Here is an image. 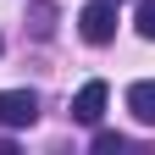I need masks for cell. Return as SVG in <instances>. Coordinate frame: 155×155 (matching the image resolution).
<instances>
[{"label": "cell", "mask_w": 155, "mask_h": 155, "mask_svg": "<svg viewBox=\"0 0 155 155\" xmlns=\"http://www.w3.org/2000/svg\"><path fill=\"white\" fill-rule=\"evenodd\" d=\"M133 144L122 139V133H94V155H127Z\"/></svg>", "instance_id": "obj_6"}, {"label": "cell", "mask_w": 155, "mask_h": 155, "mask_svg": "<svg viewBox=\"0 0 155 155\" xmlns=\"http://www.w3.org/2000/svg\"><path fill=\"white\" fill-rule=\"evenodd\" d=\"M0 50H6V39H0Z\"/></svg>", "instance_id": "obj_9"}, {"label": "cell", "mask_w": 155, "mask_h": 155, "mask_svg": "<svg viewBox=\"0 0 155 155\" xmlns=\"http://www.w3.org/2000/svg\"><path fill=\"white\" fill-rule=\"evenodd\" d=\"M127 111L139 116L144 127H155V78H139V83L127 89Z\"/></svg>", "instance_id": "obj_4"}, {"label": "cell", "mask_w": 155, "mask_h": 155, "mask_svg": "<svg viewBox=\"0 0 155 155\" xmlns=\"http://www.w3.org/2000/svg\"><path fill=\"white\" fill-rule=\"evenodd\" d=\"M78 33H83L89 45H111L116 39V6L111 0H89V6L78 11Z\"/></svg>", "instance_id": "obj_1"}, {"label": "cell", "mask_w": 155, "mask_h": 155, "mask_svg": "<svg viewBox=\"0 0 155 155\" xmlns=\"http://www.w3.org/2000/svg\"><path fill=\"white\" fill-rule=\"evenodd\" d=\"M139 33L155 39V0H139Z\"/></svg>", "instance_id": "obj_7"}, {"label": "cell", "mask_w": 155, "mask_h": 155, "mask_svg": "<svg viewBox=\"0 0 155 155\" xmlns=\"http://www.w3.org/2000/svg\"><path fill=\"white\" fill-rule=\"evenodd\" d=\"M28 28H33V39H50V33H55V6H50V0H33Z\"/></svg>", "instance_id": "obj_5"}, {"label": "cell", "mask_w": 155, "mask_h": 155, "mask_svg": "<svg viewBox=\"0 0 155 155\" xmlns=\"http://www.w3.org/2000/svg\"><path fill=\"white\" fill-rule=\"evenodd\" d=\"M105 100H111V89L100 83V78H89V83L78 89V94H72V122H83V127H94V122L105 116Z\"/></svg>", "instance_id": "obj_3"}, {"label": "cell", "mask_w": 155, "mask_h": 155, "mask_svg": "<svg viewBox=\"0 0 155 155\" xmlns=\"http://www.w3.org/2000/svg\"><path fill=\"white\" fill-rule=\"evenodd\" d=\"M39 122V94L33 89H0V127H33Z\"/></svg>", "instance_id": "obj_2"}, {"label": "cell", "mask_w": 155, "mask_h": 155, "mask_svg": "<svg viewBox=\"0 0 155 155\" xmlns=\"http://www.w3.org/2000/svg\"><path fill=\"white\" fill-rule=\"evenodd\" d=\"M111 6H122V0H111Z\"/></svg>", "instance_id": "obj_8"}]
</instances>
